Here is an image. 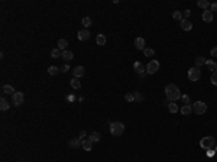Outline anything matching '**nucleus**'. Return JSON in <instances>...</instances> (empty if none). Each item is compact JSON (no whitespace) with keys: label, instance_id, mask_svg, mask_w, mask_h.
<instances>
[{"label":"nucleus","instance_id":"nucleus-1","mask_svg":"<svg viewBox=\"0 0 217 162\" xmlns=\"http://www.w3.org/2000/svg\"><path fill=\"white\" fill-rule=\"evenodd\" d=\"M165 94H167V98L169 101H175V100L181 98V91L175 84H168L165 87Z\"/></svg>","mask_w":217,"mask_h":162},{"label":"nucleus","instance_id":"nucleus-2","mask_svg":"<svg viewBox=\"0 0 217 162\" xmlns=\"http://www.w3.org/2000/svg\"><path fill=\"white\" fill-rule=\"evenodd\" d=\"M123 132H125V124L123 123H120V122L110 123V133L113 136H120V135H123Z\"/></svg>","mask_w":217,"mask_h":162},{"label":"nucleus","instance_id":"nucleus-3","mask_svg":"<svg viewBox=\"0 0 217 162\" xmlns=\"http://www.w3.org/2000/svg\"><path fill=\"white\" fill-rule=\"evenodd\" d=\"M216 145V139L213 137V136H205V137H203L201 140H200V146L203 148V149H211L213 146Z\"/></svg>","mask_w":217,"mask_h":162},{"label":"nucleus","instance_id":"nucleus-4","mask_svg":"<svg viewBox=\"0 0 217 162\" xmlns=\"http://www.w3.org/2000/svg\"><path fill=\"white\" fill-rule=\"evenodd\" d=\"M205 110H207V104L204 103V101H195L194 104H192V111L195 113V114H204L205 113Z\"/></svg>","mask_w":217,"mask_h":162},{"label":"nucleus","instance_id":"nucleus-5","mask_svg":"<svg viewBox=\"0 0 217 162\" xmlns=\"http://www.w3.org/2000/svg\"><path fill=\"white\" fill-rule=\"evenodd\" d=\"M188 78H190V81H198V80L201 78V71H200V68H197V67L190 68V70H188Z\"/></svg>","mask_w":217,"mask_h":162},{"label":"nucleus","instance_id":"nucleus-6","mask_svg":"<svg viewBox=\"0 0 217 162\" xmlns=\"http://www.w3.org/2000/svg\"><path fill=\"white\" fill-rule=\"evenodd\" d=\"M158 70H159V62H158L156 59H152V61L148 62V65H146V74L152 75V74H155Z\"/></svg>","mask_w":217,"mask_h":162},{"label":"nucleus","instance_id":"nucleus-7","mask_svg":"<svg viewBox=\"0 0 217 162\" xmlns=\"http://www.w3.org/2000/svg\"><path fill=\"white\" fill-rule=\"evenodd\" d=\"M133 68H135V71H136V74L141 77V78H143L145 75H146V65H143L142 62H139V61H136L135 64H133Z\"/></svg>","mask_w":217,"mask_h":162},{"label":"nucleus","instance_id":"nucleus-8","mask_svg":"<svg viewBox=\"0 0 217 162\" xmlns=\"http://www.w3.org/2000/svg\"><path fill=\"white\" fill-rule=\"evenodd\" d=\"M23 100H25V96L22 91H16L13 96H12V101L15 106H22L23 104Z\"/></svg>","mask_w":217,"mask_h":162},{"label":"nucleus","instance_id":"nucleus-9","mask_svg":"<svg viewBox=\"0 0 217 162\" xmlns=\"http://www.w3.org/2000/svg\"><path fill=\"white\" fill-rule=\"evenodd\" d=\"M77 36H78V41H87V39H90V31L81 29V31H78Z\"/></svg>","mask_w":217,"mask_h":162},{"label":"nucleus","instance_id":"nucleus-10","mask_svg":"<svg viewBox=\"0 0 217 162\" xmlns=\"http://www.w3.org/2000/svg\"><path fill=\"white\" fill-rule=\"evenodd\" d=\"M213 19H214V16H213V12H211V10H204V12H203V21H204L205 23L213 22Z\"/></svg>","mask_w":217,"mask_h":162},{"label":"nucleus","instance_id":"nucleus-11","mask_svg":"<svg viewBox=\"0 0 217 162\" xmlns=\"http://www.w3.org/2000/svg\"><path fill=\"white\" fill-rule=\"evenodd\" d=\"M72 72H74V77H75V78H80V77H83V75L85 74V70H84V67L77 65V67L72 70Z\"/></svg>","mask_w":217,"mask_h":162},{"label":"nucleus","instance_id":"nucleus-12","mask_svg":"<svg viewBox=\"0 0 217 162\" xmlns=\"http://www.w3.org/2000/svg\"><path fill=\"white\" fill-rule=\"evenodd\" d=\"M68 146H70V148H78V146H83L81 137H74V139H71V140L68 142Z\"/></svg>","mask_w":217,"mask_h":162},{"label":"nucleus","instance_id":"nucleus-13","mask_svg":"<svg viewBox=\"0 0 217 162\" xmlns=\"http://www.w3.org/2000/svg\"><path fill=\"white\" fill-rule=\"evenodd\" d=\"M135 48L139 49V51H143L145 49V39L143 38H136L135 39Z\"/></svg>","mask_w":217,"mask_h":162},{"label":"nucleus","instance_id":"nucleus-14","mask_svg":"<svg viewBox=\"0 0 217 162\" xmlns=\"http://www.w3.org/2000/svg\"><path fill=\"white\" fill-rule=\"evenodd\" d=\"M61 58H62V59H65V61L68 62V61H72V59H74V54H72L71 51L65 49V51H62V54H61Z\"/></svg>","mask_w":217,"mask_h":162},{"label":"nucleus","instance_id":"nucleus-15","mask_svg":"<svg viewBox=\"0 0 217 162\" xmlns=\"http://www.w3.org/2000/svg\"><path fill=\"white\" fill-rule=\"evenodd\" d=\"M179 111H181V114L188 116V114H191V113H192V106H191V104H184V106L179 109Z\"/></svg>","mask_w":217,"mask_h":162},{"label":"nucleus","instance_id":"nucleus-16","mask_svg":"<svg viewBox=\"0 0 217 162\" xmlns=\"http://www.w3.org/2000/svg\"><path fill=\"white\" fill-rule=\"evenodd\" d=\"M181 28H182V31H191L192 29V23L188 19H182L181 21Z\"/></svg>","mask_w":217,"mask_h":162},{"label":"nucleus","instance_id":"nucleus-17","mask_svg":"<svg viewBox=\"0 0 217 162\" xmlns=\"http://www.w3.org/2000/svg\"><path fill=\"white\" fill-rule=\"evenodd\" d=\"M205 65H207V68L210 70V71H217V62H214L213 59H207L205 61Z\"/></svg>","mask_w":217,"mask_h":162},{"label":"nucleus","instance_id":"nucleus-18","mask_svg":"<svg viewBox=\"0 0 217 162\" xmlns=\"http://www.w3.org/2000/svg\"><path fill=\"white\" fill-rule=\"evenodd\" d=\"M88 139H90V140H91L93 143H97V142H100L101 136H100V133H98V132H93V133H90Z\"/></svg>","mask_w":217,"mask_h":162},{"label":"nucleus","instance_id":"nucleus-19","mask_svg":"<svg viewBox=\"0 0 217 162\" xmlns=\"http://www.w3.org/2000/svg\"><path fill=\"white\" fill-rule=\"evenodd\" d=\"M2 90H3V93H5V94H10V96H13V94L16 93V91H15V88H13L12 85H9V84H5Z\"/></svg>","mask_w":217,"mask_h":162},{"label":"nucleus","instance_id":"nucleus-20","mask_svg":"<svg viewBox=\"0 0 217 162\" xmlns=\"http://www.w3.org/2000/svg\"><path fill=\"white\" fill-rule=\"evenodd\" d=\"M91 148H93V142H91L90 139H84V140H83V149L90 152V150H91Z\"/></svg>","mask_w":217,"mask_h":162},{"label":"nucleus","instance_id":"nucleus-21","mask_svg":"<svg viewBox=\"0 0 217 162\" xmlns=\"http://www.w3.org/2000/svg\"><path fill=\"white\" fill-rule=\"evenodd\" d=\"M0 109H2L3 111L9 110V103H8V100L5 97H2V100H0Z\"/></svg>","mask_w":217,"mask_h":162},{"label":"nucleus","instance_id":"nucleus-22","mask_svg":"<svg viewBox=\"0 0 217 162\" xmlns=\"http://www.w3.org/2000/svg\"><path fill=\"white\" fill-rule=\"evenodd\" d=\"M81 23H83V26H84V28H90V26L93 25V21H91V18L85 16V18H83Z\"/></svg>","mask_w":217,"mask_h":162},{"label":"nucleus","instance_id":"nucleus-23","mask_svg":"<svg viewBox=\"0 0 217 162\" xmlns=\"http://www.w3.org/2000/svg\"><path fill=\"white\" fill-rule=\"evenodd\" d=\"M67 46H68V41H67V39H59V41H58V49L65 51Z\"/></svg>","mask_w":217,"mask_h":162},{"label":"nucleus","instance_id":"nucleus-24","mask_svg":"<svg viewBox=\"0 0 217 162\" xmlns=\"http://www.w3.org/2000/svg\"><path fill=\"white\" fill-rule=\"evenodd\" d=\"M168 110H169L171 113H178V111H179L178 106H177L174 101H169V104H168Z\"/></svg>","mask_w":217,"mask_h":162},{"label":"nucleus","instance_id":"nucleus-25","mask_svg":"<svg viewBox=\"0 0 217 162\" xmlns=\"http://www.w3.org/2000/svg\"><path fill=\"white\" fill-rule=\"evenodd\" d=\"M96 42H97L98 45H101V46H103V45L106 44V36H104L103 33H98V35H97V38H96Z\"/></svg>","mask_w":217,"mask_h":162},{"label":"nucleus","instance_id":"nucleus-26","mask_svg":"<svg viewBox=\"0 0 217 162\" xmlns=\"http://www.w3.org/2000/svg\"><path fill=\"white\" fill-rule=\"evenodd\" d=\"M200 8H203L204 10H208V8H210V3L207 2V0H200V2L197 3Z\"/></svg>","mask_w":217,"mask_h":162},{"label":"nucleus","instance_id":"nucleus-27","mask_svg":"<svg viewBox=\"0 0 217 162\" xmlns=\"http://www.w3.org/2000/svg\"><path fill=\"white\" fill-rule=\"evenodd\" d=\"M205 64V58L204 57H198V58H195V67L197 68H200L201 65H204Z\"/></svg>","mask_w":217,"mask_h":162},{"label":"nucleus","instance_id":"nucleus-28","mask_svg":"<svg viewBox=\"0 0 217 162\" xmlns=\"http://www.w3.org/2000/svg\"><path fill=\"white\" fill-rule=\"evenodd\" d=\"M59 71H61V70H59L58 67H55V65H51V67L48 68V72H49L51 75H57Z\"/></svg>","mask_w":217,"mask_h":162},{"label":"nucleus","instance_id":"nucleus-29","mask_svg":"<svg viewBox=\"0 0 217 162\" xmlns=\"http://www.w3.org/2000/svg\"><path fill=\"white\" fill-rule=\"evenodd\" d=\"M71 87H72V88H75V90H78V88L81 87V83L78 81V78H75V77H74V78L71 80Z\"/></svg>","mask_w":217,"mask_h":162},{"label":"nucleus","instance_id":"nucleus-30","mask_svg":"<svg viewBox=\"0 0 217 162\" xmlns=\"http://www.w3.org/2000/svg\"><path fill=\"white\" fill-rule=\"evenodd\" d=\"M61 54H62V51H61V49H58V48H55V49H52V51H51V57H52V58H59V57H61Z\"/></svg>","mask_w":217,"mask_h":162},{"label":"nucleus","instance_id":"nucleus-31","mask_svg":"<svg viewBox=\"0 0 217 162\" xmlns=\"http://www.w3.org/2000/svg\"><path fill=\"white\" fill-rule=\"evenodd\" d=\"M143 54H145L148 58H152V57L155 55V51L151 49V48H145V49H143Z\"/></svg>","mask_w":217,"mask_h":162},{"label":"nucleus","instance_id":"nucleus-32","mask_svg":"<svg viewBox=\"0 0 217 162\" xmlns=\"http://www.w3.org/2000/svg\"><path fill=\"white\" fill-rule=\"evenodd\" d=\"M172 18H174L175 21H179V22H181V21H182V13L178 12V10H175V12L172 13Z\"/></svg>","mask_w":217,"mask_h":162},{"label":"nucleus","instance_id":"nucleus-33","mask_svg":"<svg viewBox=\"0 0 217 162\" xmlns=\"http://www.w3.org/2000/svg\"><path fill=\"white\" fill-rule=\"evenodd\" d=\"M181 100H182L184 104H190V101H191V98H190L188 94H182V96H181Z\"/></svg>","mask_w":217,"mask_h":162},{"label":"nucleus","instance_id":"nucleus-34","mask_svg":"<svg viewBox=\"0 0 217 162\" xmlns=\"http://www.w3.org/2000/svg\"><path fill=\"white\" fill-rule=\"evenodd\" d=\"M133 96H135V100H136V101H139V103H141V101H143V96H142L141 93L135 91V93H133Z\"/></svg>","mask_w":217,"mask_h":162},{"label":"nucleus","instance_id":"nucleus-35","mask_svg":"<svg viewBox=\"0 0 217 162\" xmlns=\"http://www.w3.org/2000/svg\"><path fill=\"white\" fill-rule=\"evenodd\" d=\"M125 100H126V101H133V100H135L133 93H128V94H125Z\"/></svg>","mask_w":217,"mask_h":162},{"label":"nucleus","instance_id":"nucleus-36","mask_svg":"<svg viewBox=\"0 0 217 162\" xmlns=\"http://www.w3.org/2000/svg\"><path fill=\"white\" fill-rule=\"evenodd\" d=\"M211 84H213V85H217V71H214L213 75H211Z\"/></svg>","mask_w":217,"mask_h":162},{"label":"nucleus","instance_id":"nucleus-37","mask_svg":"<svg viewBox=\"0 0 217 162\" xmlns=\"http://www.w3.org/2000/svg\"><path fill=\"white\" fill-rule=\"evenodd\" d=\"M182 15H184V18H185V19H188V18L191 16V10H190V9H187V10H184V12H182Z\"/></svg>","mask_w":217,"mask_h":162},{"label":"nucleus","instance_id":"nucleus-38","mask_svg":"<svg viewBox=\"0 0 217 162\" xmlns=\"http://www.w3.org/2000/svg\"><path fill=\"white\" fill-rule=\"evenodd\" d=\"M210 10L211 12H217V3H211L210 5Z\"/></svg>","mask_w":217,"mask_h":162},{"label":"nucleus","instance_id":"nucleus-39","mask_svg":"<svg viewBox=\"0 0 217 162\" xmlns=\"http://www.w3.org/2000/svg\"><path fill=\"white\" fill-rule=\"evenodd\" d=\"M210 55H211V57H217V46L213 48V49L210 51Z\"/></svg>","mask_w":217,"mask_h":162},{"label":"nucleus","instance_id":"nucleus-40","mask_svg":"<svg viewBox=\"0 0 217 162\" xmlns=\"http://www.w3.org/2000/svg\"><path fill=\"white\" fill-rule=\"evenodd\" d=\"M59 70H61V72H67V71L70 70V67H68V65H62Z\"/></svg>","mask_w":217,"mask_h":162},{"label":"nucleus","instance_id":"nucleus-41","mask_svg":"<svg viewBox=\"0 0 217 162\" xmlns=\"http://www.w3.org/2000/svg\"><path fill=\"white\" fill-rule=\"evenodd\" d=\"M84 136H85V132L81 130V132H80V137H84Z\"/></svg>","mask_w":217,"mask_h":162},{"label":"nucleus","instance_id":"nucleus-42","mask_svg":"<svg viewBox=\"0 0 217 162\" xmlns=\"http://www.w3.org/2000/svg\"><path fill=\"white\" fill-rule=\"evenodd\" d=\"M208 150H210V152H208V156H213V155H214V152H216V150H214V152H213V150H211V149H208Z\"/></svg>","mask_w":217,"mask_h":162},{"label":"nucleus","instance_id":"nucleus-43","mask_svg":"<svg viewBox=\"0 0 217 162\" xmlns=\"http://www.w3.org/2000/svg\"><path fill=\"white\" fill-rule=\"evenodd\" d=\"M216 153H217V143H216Z\"/></svg>","mask_w":217,"mask_h":162}]
</instances>
